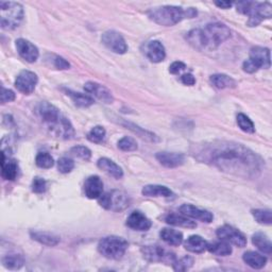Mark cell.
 <instances>
[{
  "instance_id": "cell-1",
  "label": "cell",
  "mask_w": 272,
  "mask_h": 272,
  "mask_svg": "<svg viewBox=\"0 0 272 272\" xmlns=\"http://www.w3.org/2000/svg\"><path fill=\"white\" fill-rule=\"evenodd\" d=\"M191 152L198 161L244 179L258 178L264 167L263 160L258 154L235 142H205L195 145Z\"/></svg>"
},
{
  "instance_id": "cell-2",
  "label": "cell",
  "mask_w": 272,
  "mask_h": 272,
  "mask_svg": "<svg viewBox=\"0 0 272 272\" xmlns=\"http://www.w3.org/2000/svg\"><path fill=\"white\" fill-rule=\"evenodd\" d=\"M231 30L223 24L213 23L204 28L192 29L187 33V41L198 50H215L231 37Z\"/></svg>"
},
{
  "instance_id": "cell-3",
  "label": "cell",
  "mask_w": 272,
  "mask_h": 272,
  "mask_svg": "<svg viewBox=\"0 0 272 272\" xmlns=\"http://www.w3.org/2000/svg\"><path fill=\"white\" fill-rule=\"evenodd\" d=\"M37 113L42 122L59 138L70 140L74 136V130L69 119L62 115L53 104L47 101L41 102L37 107Z\"/></svg>"
},
{
  "instance_id": "cell-4",
  "label": "cell",
  "mask_w": 272,
  "mask_h": 272,
  "mask_svg": "<svg viewBox=\"0 0 272 272\" xmlns=\"http://www.w3.org/2000/svg\"><path fill=\"white\" fill-rule=\"evenodd\" d=\"M196 15L197 10L193 8L183 9L176 6H163L151 9L148 12V16L151 21L165 27L174 26L185 18H193Z\"/></svg>"
},
{
  "instance_id": "cell-5",
  "label": "cell",
  "mask_w": 272,
  "mask_h": 272,
  "mask_svg": "<svg viewBox=\"0 0 272 272\" xmlns=\"http://www.w3.org/2000/svg\"><path fill=\"white\" fill-rule=\"evenodd\" d=\"M236 8L239 13L248 15L249 27L259 26L263 21L270 20L272 16V6L269 3L241 2L236 5Z\"/></svg>"
},
{
  "instance_id": "cell-6",
  "label": "cell",
  "mask_w": 272,
  "mask_h": 272,
  "mask_svg": "<svg viewBox=\"0 0 272 272\" xmlns=\"http://www.w3.org/2000/svg\"><path fill=\"white\" fill-rule=\"evenodd\" d=\"M24 20V8L21 4L0 2V25L4 30L16 29Z\"/></svg>"
},
{
  "instance_id": "cell-7",
  "label": "cell",
  "mask_w": 272,
  "mask_h": 272,
  "mask_svg": "<svg viewBox=\"0 0 272 272\" xmlns=\"http://www.w3.org/2000/svg\"><path fill=\"white\" fill-rule=\"evenodd\" d=\"M128 247V241L123 237L107 236L99 241L98 251L109 260H120L123 259Z\"/></svg>"
},
{
  "instance_id": "cell-8",
  "label": "cell",
  "mask_w": 272,
  "mask_h": 272,
  "mask_svg": "<svg viewBox=\"0 0 272 272\" xmlns=\"http://www.w3.org/2000/svg\"><path fill=\"white\" fill-rule=\"evenodd\" d=\"M100 206L105 209L122 211L129 207L130 198L129 196L123 190H112L105 193H102L98 198Z\"/></svg>"
},
{
  "instance_id": "cell-9",
  "label": "cell",
  "mask_w": 272,
  "mask_h": 272,
  "mask_svg": "<svg viewBox=\"0 0 272 272\" xmlns=\"http://www.w3.org/2000/svg\"><path fill=\"white\" fill-rule=\"evenodd\" d=\"M142 253L144 259L150 263H165L172 265L177 260L176 255L172 252H169L158 245L143 247Z\"/></svg>"
},
{
  "instance_id": "cell-10",
  "label": "cell",
  "mask_w": 272,
  "mask_h": 272,
  "mask_svg": "<svg viewBox=\"0 0 272 272\" xmlns=\"http://www.w3.org/2000/svg\"><path fill=\"white\" fill-rule=\"evenodd\" d=\"M216 235L219 239L226 243L232 244L238 248H244L247 245V238L239 230L233 228L231 225H222L216 231Z\"/></svg>"
},
{
  "instance_id": "cell-11",
  "label": "cell",
  "mask_w": 272,
  "mask_h": 272,
  "mask_svg": "<svg viewBox=\"0 0 272 272\" xmlns=\"http://www.w3.org/2000/svg\"><path fill=\"white\" fill-rule=\"evenodd\" d=\"M104 46L117 54H124L128 51V45L123 35L114 30H109L102 34L101 37Z\"/></svg>"
},
{
  "instance_id": "cell-12",
  "label": "cell",
  "mask_w": 272,
  "mask_h": 272,
  "mask_svg": "<svg viewBox=\"0 0 272 272\" xmlns=\"http://www.w3.org/2000/svg\"><path fill=\"white\" fill-rule=\"evenodd\" d=\"M37 82L38 78L36 73L30 70H23L15 80V87L17 88L18 92L25 95H30L34 92Z\"/></svg>"
},
{
  "instance_id": "cell-13",
  "label": "cell",
  "mask_w": 272,
  "mask_h": 272,
  "mask_svg": "<svg viewBox=\"0 0 272 272\" xmlns=\"http://www.w3.org/2000/svg\"><path fill=\"white\" fill-rule=\"evenodd\" d=\"M18 54L28 63H34L40 56V51L37 47L31 42L25 38H18L15 42Z\"/></svg>"
},
{
  "instance_id": "cell-14",
  "label": "cell",
  "mask_w": 272,
  "mask_h": 272,
  "mask_svg": "<svg viewBox=\"0 0 272 272\" xmlns=\"http://www.w3.org/2000/svg\"><path fill=\"white\" fill-rule=\"evenodd\" d=\"M180 213L195 220H199L205 223H209L213 221L214 216L213 214L210 213V211L206 210V209H202L200 207H197L195 205L191 204H183L182 206L180 207Z\"/></svg>"
},
{
  "instance_id": "cell-15",
  "label": "cell",
  "mask_w": 272,
  "mask_h": 272,
  "mask_svg": "<svg viewBox=\"0 0 272 272\" xmlns=\"http://www.w3.org/2000/svg\"><path fill=\"white\" fill-rule=\"evenodd\" d=\"M84 89H85V92H87L90 95H93L98 100H100L104 103H112L114 100L113 95L110 90L105 86H103L97 82L85 83Z\"/></svg>"
},
{
  "instance_id": "cell-16",
  "label": "cell",
  "mask_w": 272,
  "mask_h": 272,
  "mask_svg": "<svg viewBox=\"0 0 272 272\" xmlns=\"http://www.w3.org/2000/svg\"><path fill=\"white\" fill-rule=\"evenodd\" d=\"M84 193L88 199H98L103 193V183L98 176H90L84 182Z\"/></svg>"
},
{
  "instance_id": "cell-17",
  "label": "cell",
  "mask_w": 272,
  "mask_h": 272,
  "mask_svg": "<svg viewBox=\"0 0 272 272\" xmlns=\"http://www.w3.org/2000/svg\"><path fill=\"white\" fill-rule=\"evenodd\" d=\"M127 225L132 230L145 232L151 228L152 222H151V220L146 215L141 213V211L135 210L128 217Z\"/></svg>"
},
{
  "instance_id": "cell-18",
  "label": "cell",
  "mask_w": 272,
  "mask_h": 272,
  "mask_svg": "<svg viewBox=\"0 0 272 272\" xmlns=\"http://www.w3.org/2000/svg\"><path fill=\"white\" fill-rule=\"evenodd\" d=\"M156 159L162 164L163 166L167 168H177L182 166L185 162V157L182 153H176V152H159L156 156Z\"/></svg>"
},
{
  "instance_id": "cell-19",
  "label": "cell",
  "mask_w": 272,
  "mask_h": 272,
  "mask_svg": "<svg viewBox=\"0 0 272 272\" xmlns=\"http://www.w3.org/2000/svg\"><path fill=\"white\" fill-rule=\"evenodd\" d=\"M146 55L153 63H161L166 57L164 45L160 41H151L146 46Z\"/></svg>"
},
{
  "instance_id": "cell-20",
  "label": "cell",
  "mask_w": 272,
  "mask_h": 272,
  "mask_svg": "<svg viewBox=\"0 0 272 272\" xmlns=\"http://www.w3.org/2000/svg\"><path fill=\"white\" fill-rule=\"evenodd\" d=\"M250 60L259 66V68H269L271 65L270 50L265 47H253L250 50Z\"/></svg>"
},
{
  "instance_id": "cell-21",
  "label": "cell",
  "mask_w": 272,
  "mask_h": 272,
  "mask_svg": "<svg viewBox=\"0 0 272 272\" xmlns=\"http://www.w3.org/2000/svg\"><path fill=\"white\" fill-rule=\"evenodd\" d=\"M2 177L8 181H14L18 174V164L17 161L6 157L5 153H2Z\"/></svg>"
},
{
  "instance_id": "cell-22",
  "label": "cell",
  "mask_w": 272,
  "mask_h": 272,
  "mask_svg": "<svg viewBox=\"0 0 272 272\" xmlns=\"http://www.w3.org/2000/svg\"><path fill=\"white\" fill-rule=\"evenodd\" d=\"M98 167L103 170L105 173L115 178V179H122L124 177V171L119 165H117L114 161L108 159V158H102L99 159L97 162Z\"/></svg>"
},
{
  "instance_id": "cell-23",
  "label": "cell",
  "mask_w": 272,
  "mask_h": 272,
  "mask_svg": "<svg viewBox=\"0 0 272 272\" xmlns=\"http://www.w3.org/2000/svg\"><path fill=\"white\" fill-rule=\"evenodd\" d=\"M142 193L145 197H164V198H170L173 196V192L168 187L164 185H146L142 189Z\"/></svg>"
},
{
  "instance_id": "cell-24",
  "label": "cell",
  "mask_w": 272,
  "mask_h": 272,
  "mask_svg": "<svg viewBox=\"0 0 272 272\" xmlns=\"http://www.w3.org/2000/svg\"><path fill=\"white\" fill-rule=\"evenodd\" d=\"M184 248L192 253H203L207 248V241L199 235H191L185 240Z\"/></svg>"
},
{
  "instance_id": "cell-25",
  "label": "cell",
  "mask_w": 272,
  "mask_h": 272,
  "mask_svg": "<svg viewBox=\"0 0 272 272\" xmlns=\"http://www.w3.org/2000/svg\"><path fill=\"white\" fill-rule=\"evenodd\" d=\"M244 262L253 269H262L267 263V258L261 253L248 251L243 255Z\"/></svg>"
},
{
  "instance_id": "cell-26",
  "label": "cell",
  "mask_w": 272,
  "mask_h": 272,
  "mask_svg": "<svg viewBox=\"0 0 272 272\" xmlns=\"http://www.w3.org/2000/svg\"><path fill=\"white\" fill-rule=\"evenodd\" d=\"M31 235V238L37 243L45 245V246H49V247H54L60 243V237L49 233V232H44V231H34L30 233Z\"/></svg>"
},
{
  "instance_id": "cell-27",
  "label": "cell",
  "mask_w": 272,
  "mask_h": 272,
  "mask_svg": "<svg viewBox=\"0 0 272 272\" xmlns=\"http://www.w3.org/2000/svg\"><path fill=\"white\" fill-rule=\"evenodd\" d=\"M160 236L169 246L177 247L183 243V233L173 229H163L160 232Z\"/></svg>"
},
{
  "instance_id": "cell-28",
  "label": "cell",
  "mask_w": 272,
  "mask_h": 272,
  "mask_svg": "<svg viewBox=\"0 0 272 272\" xmlns=\"http://www.w3.org/2000/svg\"><path fill=\"white\" fill-rule=\"evenodd\" d=\"M165 221L170 225L174 226H182V228H187V229H195L197 226V223L195 221L188 219V217L184 215H178V214H168L165 217Z\"/></svg>"
},
{
  "instance_id": "cell-29",
  "label": "cell",
  "mask_w": 272,
  "mask_h": 272,
  "mask_svg": "<svg viewBox=\"0 0 272 272\" xmlns=\"http://www.w3.org/2000/svg\"><path fill=\"white\" fill-rule=\"evenodd\" d=\"M210 83L213 84L216 88L223 89V88H234L236 86V81L224 73H216L210 75Z\"/></svg>"
},
{
  "instance_id": "cell-30",
  "label": "cell",
  "mask_w": 272,
  "mask_h": 272,
  "mask_svg": "<svg viewBox=\"0 0 272 272\" xmlns=\"http://www.w3.org/2000/svg\"><path fill=\"white\" fill-rule=\"evenodd\" d=\"M210 253H213L218 256H228L232 254V247L229 243L220 239L218 241H213V243H207V248Z\"/></svg>"
},
{
  "instance_id": "cell-31",
  "label": "cell",
  "mask_w": 272,
  "mask_h": 272,
  "mask_svg": "<svg viewBox=\"0 0 272 272\" xmlns=\"http://www.w3.org/2000/svg\"><path fill=\"white\" fill-rule=\"evenodd\" d=\"M252 243L256 248H258L260 251H262L263 253L271 254L272 244H271L269 237L266 234L262 233V232L255 233L252 236Z\"/></svg>"
},
{
  "instance_id": "cell-32",
  "label": "cell",
  "mask_w": 272,
  "mask_h": 272,
  "mask_svg": "<svg viewBox=\"0 0 272 272\" xmlns=\"http://www.w3.org/2000/svg\"><path fill=\"white\" fill-rule=\"evenodd\" d=\"M65 93L67 96L70 97V99L73 101V103L77 105V107L80 108H88L90 105L94 104V99L85 94L78 93V92H73V90L66 89Z\"/></svg>"
},
{
  "instance_id": "cell-33",
  "label": "cell",
  "mask_w": 272,
  "mask_h": 272,
  "mask_svg": "<svg viewBox=\"0 0 272 272\" xmlns=\"http://www.w3.org/2000/svg\"><path fill=\"white\" fill-rule=\"evenodd\" d=\"M3 264L6 268L11 270L21 269L25 264V259L22 254L18 253H9L3 258Z\"/></svg>"
},
{
  "instance_id": "cell-34",
  "label": "cell",
  "mask_w": 272,
  "mask_h": 272,
  "mask_svg": "<svg viewBox=\"0 0 272 272\" xmlns=\"http://www.w3.org/2000/svg\"><path fill=\"white\" fill-rule=\"evenodd\" d=\"M252 215L255 220L261 224L270 225L272 223V211L270 209L258 208L252 210Z\"/></svg>"
},
{
  "instance_id": "cell-35",
  "label": "cell",
  "mask_w": 272,
  "mask_h": 272,
  "mask_svg": "<svg viewBox=\"0 0 272 272\" xmlns=\"http://www.w3.org/2000/svg\"><path fill=\"white\" fill-rule=\"evenodd\" d=\"M105 134H107V132H105V129L103 127L96 126L87 133V140L95 144H100L104 141Z\"/></svg>"
},
{
  "instance_id": "cell-36",
  "label": "cell",
  "mask_w": 272,
  "mask_h": 272,
  "mask_svg": "<svg viewBox=\"0 0 272 272\" xmlns=\"http://www.w3.org/2000/svg\"><path fill=\"white\" fill-rule=\"evenodd\" d=\"M237 125L240 128V130H243L246 133H254L255 132V127L252 120L245 114L239 113L237 115Z\"/></svg>"
},
{
  "instance_id": "cell-37",
  "label": "cell",
  "mask_w": 272,
  "mask_h": 272,
  "mask_svg": "<svg viewBox=\"0 0 272 272\" xmlns=\"http://www.w3.org/2000/svg\"><path fill=\"white\" fill-rule=\"evenodd\" d=\"M35 164L40 168L49 169L54 165V160L48 152H40L35 158Z\"/></svg>"
},
{
  "instance_id": "cell-38",
  "label": "cell",
  "mask_w": 272,
  "mask_h": 272,
  "mask_svg": "<svg viewBox=\"0 0 272 272\" xmlns=\"http://www.w3.org/2000/svg\"><path fill=\"white\" fill-rule=\"evenodd\" d=\"M117 146L120 150L126 151V152H131V151L138 150V143H136L134 139L129 138V136H125L122 140H119Z\"/></svg>"
},
{
  "instance_id": "cell-39",
  "label": "cell",
  "mask_w": 272,
  "mask_h": 272,
  "mask_svg": "<svg viewBox=\"0 0 272 272\" xmlns=\"http://www.w3.org/2000/svg\"><path fill=\"white\" fill-rule=\"evenodd\" d=\"M193 265V259L190 256H184V258L176 260L172 264V268L176 271H186L190 269Z\"/></svg>"
},
{
  "instance_id": "cell-40",
  "label": "cell",
  "mask_w": 272,
  "mask_h": 272,
  "mask_svg": "<svg viewBox=\"0 0 272 272\" xmlns=\"http://www.w3.org/2000/svg\"><path fill=\"white\" fill-rule=\"evenodd\" d=\"M70 153L81 160L88 161L92 158V151L85 146H75L70 149Z\"/></svg>"
},
{
  "instance_id": "cell-41",
  "label": "cell",
  "mask_w": 272,
  "mask_h": 272,
  "mask_svg": "<svg viewBox=\"0 0 272 272\" xmlns=\"http://www.w3.org/2000/svg\"><path fill=\"white\" fill-rule=\"evenodd\" d=\"M74 168V163L69 158H61L57 161V169L61 173H69Z\"/></svg>"
},
{
  "instance_id": "cell-42",
  "label": "cell",
  "mask_w": 272,
  "mask_h": 272,
  "mask_svg": "<svg viewBox=\"0 0 272 272\" xmlns=\"http://www.w3.org/2000/svg\"><path fill=\"white\" fill-rule=\"evenodd\" d=\"M47 189V182L42 178H35L32 182V190L35 193H43Z\"/></svg>"
},
{
  "instance_id": "cell-43",
  "label": "cell",
  "mask_w": 272,
  "mask_h": 272,
  "mask_svg": "<svg viewBox=\"0 0 272 272\" xmlns=\"http://www.w3.org/2000/svg\"><path fill=\"white\" fill-rule=\"evenodd\" d=\"M52 62H53V66L60 70H66V69H69V67H70V64L62 56L53 55Z\"/></svg>"
},
{
  "instance_id": "cell-44",
  "label": "cell",
  "mask_w": 272,
  "mask_h": 272,
  "mask_svg": "<svg viewBox=\"0 0 272 272\" xmlns=\"http://www.w3.org/2000/svg\"><path fill=\"white\" fill-rule=\"evenodd\" d=\"M15 100V93L11 89L3 87L2 92V102L5 104L7 102H12Z\"/></svg>"
},
{
  "instance_id": "cell-45",
  "label": "cell",
  "mask_w": 272,
  "mask_h": 272,
  "mask_svg": "<svg viewBox=\"0 0 272 272\" xmlns=\"http://www.w3.org/2000/svg\"><path fill=\"white\" fill-rule=\"evenodd\" d=\"M243 69H244L246 72H248V73H253V72H255V71H258L260 68H259L258 65H256V64L252 61V60L248 59L247 61H245L244 64H243Z\"/></svg>"
},
{
  "instance_id": "cell-46",
  "label": "cell",
  "mask_w": 272,
  "mask_h": 272,
  "mask_svg": "<svg viewBox=\"0 0 272 272\" xmlns=\"http://www.w3.org/2000/svg\"><path fill=\"white\" fill-rule=\"evenodd\" d=\"M185 68H186V65L183 62L177 61V62H173L169 66V72L172 73V74H178V73H180L182 70H184Z\"/></svg>"
},
{
  "instance_id": "cell-47",
  "label": "cell",
  "mask_w": 272,
  "mask_h": 272,
  "mask_svg": "<svg viewBox=\"0 0 272 272\" xmlns=\"http://www.w3.org/2000/svg\"><path fill=\"white\" fill-rule=\"evenodd\" d=\"M181 81H182L183 84L188 85V86H192L196 84V78L191 73L182 74V77H181Z\"/></svg>"
},
{
  "instance_id": "cell-48",
  "label": "cell",
  "mask_w": 272,
  "mask_h": 272,
  "mask_svg": "<svg viewBox=\"0 0 272 272\" xmlns=\"http://www.w3.org/2000/svg\"><path fill=\"white\" fill-rule=\"evenodd\" d=\"M215 5L220 8V9H223V10H226V9H230L232 7V3L231 2H215Z\"/></svg>"
}]
</instances>
